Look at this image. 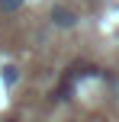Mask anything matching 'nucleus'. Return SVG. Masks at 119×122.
Masks as SVG:
<instances>
[{
  "label": "nucleus",
  "mask_w": 119,
  "mask_h": 122,
  "mask_svg": "<svg viewBox=\"0 0 119 122\" xmlns=\"http://www.w3.org/2000/svg\"><path fill=\"white\" fill-rule=\"evenodd\" d=\"M109 80V90H113V97L119 100V77H106Z\"/></svg>",
  "instance_id": "obj_4"
},
{
  "label": "nucleus",
  "mask_w": 119,
  "mask_h": 122,
  "mask_svg": "<svg viewBox=\"0 0 119 122\" xmlns=\"http://www.w3.org/2000/svg\"><path fill=\"white\" fill-rule=\"evenodd\" d=\"M3 84H6V87L19 84V67H16V64H6V67H3Z\"/></svg>",
  "instance_id": "obj_2"
},
{
  "label": "nucleus",
  "mask_w": 119,
  "mask_h": 122,
  "mask_svg": "<svg viewBox=\"0 0 119 122\" xmlns=\"http://www.w3.org/2000/svg\"><path fill=\"white\" fill-rule=\"evenodd\" d=\"M48 19H52V26H55V29H74V26H77V13L71 10V6H64V3L52 6Z\"/></svg>",
  "instance_id": "obj_1"
},
{
  "label": "nucleus",
  "mask_w": 119,
  "mask_h": 122,
  "mask_svg": "<svg viewBox=\"0 0 119 122\" xmlns=\"http://www.w3.org/2000/svg\"><path fill=\"white\" fill-rule=\"evenodd\" d=\"M26 0H0V13H19Z\"/></svg>",
  "instance_id": "obj_3"
}]
</instances>
